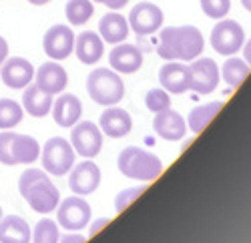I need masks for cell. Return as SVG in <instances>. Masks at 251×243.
<instances>
[{"mask_svg": "<svg viewBox=\"0 0 251 243\" xmlns=\"http://www.w3.org/2000/svg\"><path fill=\"white\" fill-rule=\"evenodd\" d=\"M205 49V38L197 26H165L159 28L157 54L165 60H181L191 63L201 56Z\"/></svg>", "mask_w": 251, "mask_h": 243, "instance_id": "cell-1", "label": "cell"}, {"mask_svg": "<svg viewBox=\"0 0 251 243\" xmlns=\"http://www.w3.org/2000/svg\"><path fill=\"white\" fill-rule=\"evenodd\" d=\"M18 191L32 211L52 213L60 203V193L45 169H26L18 179Z\"/></svg>", "mask_w": 251, "mask_h": 243, "instance_id": "cell-2", "label": "cell"}, {"mask_svg": "<svg viewBox=\"0 0 251 243\" xmlns=\"http://www.w3.org/2000/svg\"><path fill=\"white\" fill-rule=\"evenodd\" d=\"M117 165L125 177L143 181V183H151V181H155L163 173V161L151 151L141 149V147L123 149Z\"/></svg>", "mask_w": 251, "mask_h": 243, "instance_id": "cell-3", "label": "cell"}, {"mask_svg": "<svg viewBox=\"0 0 251 243\" xmlns=\"http://www.w3.org/2000/svg\"><path fill=\"white\" fill-rule=\"evenodd\" d=\"M87 93L100 107L119 105L125 97V83L117 71L109 67L95 69L87 78Z\"/></svg>", "mask_w": 251, "mask_h": 243, "instance_id": "cell-4", "label": "cell"}, {"mask_svg": "<svg viewBox=\"0 0 251 243\" xmlns=\"http://www.w3.org/2000/svg\"><path fill=\"white\" fill-rule=\"evenodd\" d=\"M75 157H76V153L71 145V141L62 139V137H52L45 143V147H40L43 169L54 177L67 175L75 165Z\"/></svg>", "mask_w": 251, "mask_h": 243, "instance_id": "cell-5", "label": "cell"}, {"mask_svg": "<svg viewBox=\"0 0 251 243\" xmlns=\"http://www.w3.org/2000/svg\"><path fill=\"white\" fill-rule=\"evenodd\" d=\"M211 47L215 52L223 56L237 54L245 43V30L237 20L231 18H221L211 30Z\"/></svg>", "mask_w": 251, "mask_h": 243, "instance_id": "cell-6", "label": "cell"}, {"mask_svg": "<svg viewBox=\"0 0 251 243\" xmlns=\"http://www.w3.org/2000/svg\"><path fill=\"white\" fill-rule=\"evenodd\" d=\"M91 217H93L91 205L87 203V199L82 195L67 197L56 207V223L62 229H67V231H80V229H85L89 225Z\"/></svg>", "mask_w": 251, "mask_h": 243, "instance_id": "cell-7", "label": "cell"}, {"mask_svg": "<svg viewBox=\"0 0 251 243\" xmlns=\"http://www.w3.org/2000/svg\"><path fill=\"white\" fill-rule=\"evenodd\" d=\"M102 131L93 121H78L71 127V145L76 155L95 159L102 149Z\"/></svg>", "mask_w": 251, "mask_h": 243, "instance_id": "cell-8", "label": "cell"}, {"mask_svg": "<svg viewBox=\"0 0 251 243\" xmlns=\"http://www.w3.org/2000/svg\"><path fill=\"white\" fill-rule=\"evenodd\" d=\"M189 73H191V89L197 95H209L219 87V65L213 58L207 56H197L195 60H191L189 65Z\"/></svg>", "mask_w": 251, "mask_h": 243, "instance_id": "cell-9", "label": "cell"}, {"mask_svg": "<svg viewBox=\"0 0 251 243\" xmlns=\"http://www.w3.org/2000/svg\"><path fill=\"white\" fill-rule=\"evenodd\" d=\"M163 10L153 2H139L129 12V28L137 36H151L163 26Z\"/></svg>", "mask_w": 251, "mask_h": 243, "instance_id": "cell-10", "label": "cell"}, {"mask_svg": "<svg viewBox=\"0 0 251 243\" xmlns=\"http://www.w3.org/2000/svg\"><path fill=\"white\" fill-rule=\"evenodd\" d=\"M43 49L45 54L52 60H65L75 50V32L71 26L65 24H54L50 26L43 36Z\"/></svg>", "mask_w": 251, "mask_h": 243, "instance_id": "cell-11", "label": "cell"}, {"mask_svg": "<svg viewBox=\"0 0 251 243\" xmlns=\"http://www.w3.org/2000/svg\"><path fill=\"white\" fill-rule=\"evenodd\" d=\"M69 187L73 189L75 195H91L99 189L100 185V169L95 161L85 159L80 163L73 165V169L69 171Z\"/></svg>", "mask_w": 251, "mask_h": 243, "instance_id": "cell-12", "label": "cell"}, {"mask_svg": "<svg viewBox=\"0 0 251 243\" xmlns=\"http://www.w3.org/2000/svg\"><path fill=\"white\" fill-rule=\"evenodd\" d=\"M0 78H2V83L8 89L23 91L34 80V67L30 60H26L23 56L6 58L4 63L0 65Z\"/></svg>", "mask_w": 251, "mask_h": 243, "instance_id": "cell-13", "label": "cell"}, {"mask_svg": "<svg viewBox=\"0 0 251 243\" xmlns=\"http://www.w3.org/2000/svg\"><path fill=\"white\" fill-rule=\"evenodd\" d=\"M159 83L169 95H183L191 89L189 65L181 60H167L159 71Z\"/></svg>", "mask_w": 251, "mask_h": 243, "instance_id": "cell-14", "label": "cell"}, {"mask_svg": "<svg viewBox=\"0 0 251 243\" xmlns=\"http://www.w3.org/2000/svg\"><path fill=\"white\" fill-rule=\"evenodd\" d=\"M34 78H36V87L49 95H60L69 85V74L58 60L43 63L34 71Z\"/></svg>", "mask_w": 251, "mask_h": 243, "instance_id": "cell-15", "label": "cell"}, {"mask_svg": "<svg viewBox=\"0 0 251 243\" xmlns=\"http://www.w3.org/2000/svg\"><path fill=\"white\" fill-rule=\"evenodd\" d=\"M109 65L119 74H133L143 67V52L137 45L119 43L109 54Z\"/></svg>", "mask_w": 251, "mask_h": 243, "instance_id": "cell-16", "label": "cell"}, {"mask_svg": "<svg viewBox=\"0 0 251 243\" xmlns=\"http://www.w3.org/2000/svg\"><path fill=\"white\" fill-rule=\"evenodd\" d=\"M99 129L109 139L127 137L133 129V117L121 107H107L99 119Z\"/></svg>", "mask_w": 251, "mask_h": 243, "instance_id": "cell-17", "label": "cell"}, {"mask_svg": "<svg viewBox=\"0 0 251 243\" xmlns=\"http://www.w3.org/2000/svg\"><path fill=\"white\" fill-rule=\"evenodd\" d=\"M52 119L58 127H67L71 129L76 125L80 117H82V103L80 98L73 93H60L56 100H52Z\"/></svg>", "mask_w": 251, "mask_h": 243, "instance_id": "cell-18", "label": "cell"}, {"mask_svg": "<svg viewBox=\"0 0 251 243\" xmlns=\"http://www.w3.org/2000/svg\"><path fill=\"white\" fill-rule=\"evenodd\" d=\"M153 129L165 141H181L187 133V123H185V117L181 113H177L169 107L161 113H155Z\"/></svg>", "mask_w": 251, "mask_h": 243, "instance_id": "cell-19", "label": "cell"}, {"mask_svg": "<svg viewBox=\"0 0 251 243\" xmlns=\"http://www.w3.org/2000/svg\"><path fill=\"white\" fill-rule=\"evenodd\" d=\"M76 58L82 65H97L104 54V40L100 38L99 32L85 30L78 36H75V50Z\"/></svg>", "mask_w": 251, "mask_h": 243, "instance_id": "cell-20", "label": "cell"}, {"mask_svg": "<svg viewBox=\"0 0 251 243\" xmlns=\"http://www.w3.org/2000/svg\"><path fill=\"white\" fill-rule=\"evenodd\" d=\"M131 28H129V20L125 18L123 14H119L117 10L113 12H107L100 23H99V34L104 43L109 45H119V43H125L129 36Z\"/></svg>", "mask_w": 251, "mask_h": 243, "instance_id": "cell-21", "label": "cell"}, {"mask_svg": "<svg viewBox=\"0 0 251 243\" xmlns=\"http://www.w3.org/2000/svg\"><path fill=\"white\" fill-rule=\"evenodd\" d=\"M40 159V143L30 135H12L10 143V165H28Z\"/></svg>", "mask_w": 251, "mask_h": 243, "instance_id": "cell-22", "label": "cell"}, {"mask_svg": "<svg viewBox=\"0 0 251 243\" xmlns=\"http://www.w3.org/2000/svg\"><path fill=\"white\" fill-rule=\"evenodd\" d=\"M32 229L28 221L20 215H8L0 219V243H30Z\"/></svg>", "mask_w": 251, "mask_h": 243, "instance_id": "cell-23", "label": "cell"}, {"mask_svg": "<svg viewBox=\"0 0 251 243\" xmlns=\"http://www.w3.org/2000/svg\"><path fill=\"white\" fill-rule=\"evenodd\" d=\"M52 95L45 93L43 89H38L36 85H28L23 89V109L30 115V117H47L52 109Z\"/></svg>", "mask_w": 251, "mask_h": 243, "instance_id": "cell-24", "label": "cell"}, {"mask_svg": "<svg viewBox=\"0 0 251 243\" xmlns=\"http://www.w3.org/2000/svg\"><path fill=\"white\" fill-rule=\"evenodd\" d=\"M223 103L221 100H211V103H207V105H197L189 117L185 119V123H187V129H189L193 135H199L205 131V127L211 123V121L215 119V115L221 111Z\"/></svg>", "mask_w": 251, "mask_h": 243, "instance_id": "cell-25", "label": "cell"}, {"mask_svg": "<svg viewBox=\"0 0 251 243\" xmlns=\"http://www.w3.org/2000/svg\"><path fill=\"white\" fill-rule=\"evenodd\" d=\"M249 71H251V67L245 63L243 58L231 54V56H227L225 63L221 65L219 74H221V78L225 80V83L229 85V89H237L243 80L247 78Z\"/></svg>", "mask_w": 251, "mask_h": 243, "instance_id": "cell-26", "label": "cell"}, {"mask_svg": "<svg viewBox=\"0 0 251 243\" xmlns=\"http://www.w3.org/2000/svg\"><path fill=\"white\" fill-rule=\"evenodd\" d=\"M65 14L73 26H82L93 18L95 2L93 0H69L65 6Z\"/></svg>", "mask_w": 251, "mask_h": 243, "instance_id": "cell-27", "label": "cell"}, {"mask_svg": "<svg viewBox=\"0 0 251 243\" xmlns=\"http://www.w3.org/2000/svg\"><path fill=\"white\" fill-rule=\"evenodd\" d=\"M25 117L23 105H18L12 98H0V129L8 131L14 129Z\"/></svg>", "mask_w": 251, "mask_h": 243, "instance_id": "cell-28", "label": "cell"}, {"mask_svg": "<svg viewBox=\"0 0 251 243\" xmlns=\"http://www.w3.org/2000/svg\"><path fill=\"white\" fill-rule=\"evenodd\" d=\"M60 229L54 219H40L32 229V243H58Z\"/></svg>", "mask_w": 251, "mask_h": 243, "instance_id": "cell-29", "label": "cell"}, {"mask_svg": "<svg viewBox=\"0 0 251 243\" xmlns=\"http://www.w3.org/2000/svg\"><path fill=\"white\" fill-rule=\"evenodd\" d=\"M145 107H147L151 113H161L165 109L171 107V95L167 93L163 87L161 89H151L145 97Z\"/></svg>", "mask_w": 251, "mask_h": 243, "instance_id": "cell-30", "label": "cell"}, {"mask_svg": "<svg viewBox=\"0 0 251 243\" xmlns=\"http://www.w3.org/2000/svg\"><path fill=\"white\" fill-rule=\"evenodd\" d=\"M199 4H201L203 14L213 20L225 18L227 12L231 10V0H199Z\"/></svg>", "mask_w": 251, "mask_h": 243, "instance_id": "cell-31", "label": "cell"}, {"mask_svg": "<svg viewBox=\"0 0 251 243\" xmlns=\"http://www.w3.org/2000/svg\"><path fill=\"white\" fill-rule=\"evenodd\" d=\"M143 191H145V187H129V189H123V191L117 195V199H115V209H117V213H121V211L127 209Z\"/></svg>", "mask_w": 251, "mask_h": 243, "instance_id": "cell-32", "label": "cell"}, {"mask_svg": "<svg viewBox=\"0 0 251 243\" xmlns=\"http://www.w3.org/2000/svg\"><path fill=\"white\" fill-rule=\"evenodd\" d=\"M58 243H87L85 235H78V231H69L67 235H62Z\"/></svg>", "mask_w": 251, "mask_h": 243, "instance_id": "cell-33", "label": "cell"}, {"mask_svg": "<svg viewBox=\"0 0 251 243\" xmlns=\"http://www.w3.org/2000/svg\"><path fill=\"white\" fill-rule=\"evenodd\" d=\"M104 225H109V219H107V217H100V219H97L95 223L89 227V235H97V233H99V231H100Z\"/></svg>", "mask_w": 251, "mask_h": 243, "instance_id": "cell-34", "label": "cell"}, {"mask_svg": "<svg viewBox=\"0 0 251 243\" xmlns=\"http://www.w3.org/2000/svg\"><path fill=\"white\" fill-rule=\"evenodd\" d=\"M102 4L107 6L109 10H121V8H125L129 4V0H104Z\"/></svg>", "mask_w": 251, "mask_h": 243, "instance_id": "cell-35", "label": "cell"}, {"mask_svg": "<svg viewBox=\"0 0 251 243\" xmlns=\"http://www.w3.org/2000/svg\"><path fill=\"white\" fill-rule=\"evenodd\" d=\"M243 60L251 67V38H245V43H243Z\"/></svg>", "mask_w": 251, "mask_h": 243, "instance_id": "cell-36", "label": "cell"}, {"mask_svg": "<svg viewBox=\"0 0 251 243\" xmlns=\"http://www.w3.org/2000/svg\"><path fill=\"white\" fill-rule=\"evenodd\" d=\"M6 58H8V43L0 36V65H2Z\"/></svg>", "mask_w": 251, "mask_h": 243, "instance_id": "cell-37", "label": "cell"}, {"mask_svg": "<svg viewBox=\"0 0 251 243\" xmlns=\"http://www.w3.org/2000/svg\"><path fill=\"white\" fill-rule=\"evenodd\" d=\"M26 2H30L32 6H45V4L50 2V0H26Z\"/></svg>", "mask_w": 251, "mask_h": 243, "instance_id": "cell-38", "label": "cell"}, {"mask_svg": "<svg viewBox=\"0 0 251 243\" xmlns=\"http://www.w3.org/2000/svg\"><path fill=\"white\" fill-rule=\"evenodd\" d=\"M241 4H243V8H245V10H249V12H251V0H241Z\"/></svg>", "mask_w": 251, "mask_h": 243, "instance_id": "cell-39", "label": "cell"}, {"mask_svg": "<svg viewBox=\"0 0 251 243\" xmlns=\"http://www.w3.org/2000/svg\"><path fill=\"white\" fill-rule=\"evenodd\" d=\"M93 2H99V4H102V2H104V0H93Z\"/></svg>", "mask_w": 251, "mask_h": 243, "instance_id": "cell-40", "label": "cell"}, {"mask_svg": "<svg viewBox=\"0 0 251 243\" xmlns=\"http://www.w3.org/2000/svg\"><path fill=\"white\" fill-rule=\"evenodd\" d=\"M0 219H2V207H0Z\"/></svg>", "mask_w": 251, "mask_h": 243, "instance_id": "cell-41", "label": "cell"}]
</instances>
